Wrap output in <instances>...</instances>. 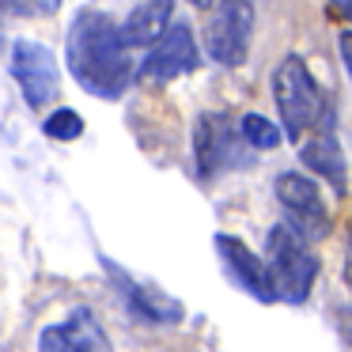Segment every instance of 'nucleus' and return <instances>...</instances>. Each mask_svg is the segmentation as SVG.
<instances>
[{"label": "nucleus", "instance_id": "obj_13", "mask_svg": "<svg viewBox=\"0 0 352 352\" xmlns=\"http://www.w3.org/2000/svg\"><path fill=\"white\" fill-rule=\"evenodd\" d=\"M170 12H175V0H144L140 8L129 12L118 34H122V46L125 50H137V46H152L163 31L170 27Z\"/></svg>", "mask_w": 352, "mask_h": 352}, {"label": "nucleus", "instance_id": "obj_7", "mask_svg": "<svg viewBox=\"0 0 352 352\" xmlns=\"http://www.w3.org/2000/svg\"><path fill=\"white\" fill-rule=\"evenodd\" d=\"M197 42H193V31L186 23H170L160 38L152 42V54L140 65V80L144 84H170L175 76H186V72L197 69Z\"/></svg>", "mask_w": 352, "mask_h": 352}, {"label": "nucleus", "instance_id": "obj_10", "mask_svg": "<svg viewBox=\"0 0 352 352\" xmlns=\"http://www.w3.org/2000/svg\"><path fill=\"white\" fill-rule=\"evenodd\" d=\"M107 265H110V276L118 280V288H122L129 311H137L144 322H155V326H175V322H182L186 311H182V303H178V299H170L163 288H155V284H148V280L125 276L114 261H107Z\"/></svg>", "mask_w": 352, "mask_h": 352}, {"label": "nucleus", "instance_id": "obj_3", "mask_svg": "<svg viewBox=\"0 0 352 352\" xmlns=\"http://www.w3.org/2000/svg\"><path fill=\"white\" fill-rule=\"evenodd\" d=\"M273 99L280 110V122L288 140H307V133L318 125L326 99H322L318 84H314L311 69L299 57H284L273 72Z\"/></svg>", "mask_w": 352, "mask_h": 352}, {"label": "nucleus", "instance_id": "obj_18", "mask_svg": "<svg viewBox=\"0 0 352 352\" xmlns=\"http://www.w3.org/2000/svg\"><path fill=\"white\" fill-rule=\"evenodd\" d=\"M344 284L352 292V239H349V254H344Z\"/></svg>", "mask_w": 352, "mask_h": 352}, {"label": "nucleus", "instance_id": "obj_14", "mask_svg": "<svg viewBox=\"0 0 352 352\" xmlns=\"http://www.w3.org/2000/svg\"><path fill=\"white\" fill-rule=\"evenodd\" d=\"M239 129H243V140L250 148H258V152H269V148L280 144V129H276L269 118L261 114H246L243 122H239Z\"/></svg>", "mask_w": 352, "mask_h": 352}, {"label": "nucleus", "instance_id": "obj_11", "mask_svg": "<svg viewBox=\"0 0 352 352\" xmlns=\"http://www.w3.org/2000/svg\"><path fill=\"white\" fill-rule=\"evenodd\" d=\"M193 155H197V175L212 178L228 163H235V133L223 114H201L193 129Z\"/></svg>", "mask_w": 352, "mask_h": 352}, {"label": "nucleus", "instance_id": "obj_19", "mask_svg": "<svg viewBox=\"0 0 352 352\" xmlns=\"http://www.w3.org/2000/svg\"><path fill=\"white\" fill-rule=\"evenodd\" d=\"M193 8H212V0H190Z\"/></svg>", "mask_w": 352, "mask_h": 352}, {"label": "nucleus", "instance_id": "obj_17", "mask_svg": "<svg viewBox=\"0 0 352 352\" xmlns=\"http://www.w3.org/2000/svg\"><path fill=\"white\" fill-rule=\"evenodd\" d=\"M329 4H333V12H337V16L352 19V0H329Z\"/></svg>", "mask_w": 352, "mask_h": 352}, {"label": "nucleus", "instance_id": "obj_4", "mask_svg": "<svg viewBox=\"0 0 352 352\" xmlns=\"http://www.w3.org/2000/svg\"><path fill=\"white\" fill-rule=\"evenodd\" d=\"M250 34H254V8L250 0H220L212 8L205 23V50L216 65H235L246 61L250 50Z\"/></svg>", "mask_w": 352, "mask_h": 352}, {"label": "nucleus", "instance_id": "obj_6", "mask_svg": "<svg viewBox=\"0 0 352 352\" xmlns=\"http://www.w3.org/2000/svg\"><path fill=\"white\" fill-rule=\"evenodd\" d=\"M12 76H16L19 91H23L31 110H46L57 99V61L42 42L19 38L12 46Z\"/></svg>", "mask_w": 352, "mask_h": 352}, {"label": "nucleus", "instance_id": "obj_20", "mask_svg": "<svg viewBox=\"0 0 352 352\" xmlns=\"http://www.w3.org/2000/svg\"><path fill=\"white\" fill-rule=\"evenodd\" d=\"M54 4H57V0H54Z\"/></svg>", "mask_w": 352, "mask_h": 352}, {"label": "nucleus", "instance_id": "obj_12", "mask_svg": "<svg viewBox=\"0 0 352 352\" xmlns=\"http://www.w3.org/2000/svg\"><path fill=\"white\" fill-rule=\"evenodd\" d=\"M299 155H303L307 167H311L314 175L326 178L337 193L349 190V178H344V155H341V144H337V137H333V114H329V107L322 110L318 125L311 129V140L299 148Z\"/></svg>", "mask_w": 352, "mask_h": 352}, {"label": "nucleus", "instance_id": "obj_9", "mask_svg": "<svg viewBox=\"0 0 352 352\" xmlns=\"http://www.w3.org/2000/svg\"><path fill=\"white\" fill-rule=\"evenodd\" d=\"M38 352H114V344L102 333L99 318H95L87 307H80V311H72L65 322L42 329Z\"/></svg>", "mask_w": 352, "mask_h": 352}, {"label": "nucleus", "instance_id": "obj_2", "mask_svg": "<svg viewBox=\"0 0 352 352\" xmlns=\"http://www.w3.org/2000/svg\"><path fill=\"white\" fill-rule=\"evenodd\" d=\"M265 273L273 284V296L284 303H307L314 280H318V254L307 246V239L288 223H276L265 235Z\"/></svg>", "mask_w": 352, "mask_h": 352}, {"label": "nucleus", "instance_id": "obj_16", "mask_svg": "<svg viewBox=\"0 0 352 352\" xmlns=\"http://www.w3.org/2000/svg\"><path fill=\"white\" fill-rule=\"evenodd\" d=\"M337 50H341V61H344V69H349V76H352V31H341Z\"/></svg>", "mask_w": 352, "mask_h": 352}, {"label": "nucleus", "instance_id": "obj_15", "mask_svg": "<svg viewBox=\"0 0 352 352\" xmlns=\"http://www.w3.org/2000/svg\"><path fill=\"white\" fill-rule=\"evenodd\" d=\"M42 129H46V137L50 140H76L80 133H84V118L76 114V110H54V114L42 122Z\"/></svg>", "mask_w": 352, "mask_h": 352}, {"label": "nucleus", "instance_id": "obj_5", "mask_svg": "<svg viewBox=\"0 0 352 352\" xmlns=\"http://www.w3.org/2000/svg\"><path fill=\"white\" fill-rule=\"evenodd\" d=\"M276 201L284 205V216H288V228H296L303 239H326L329 235V212L326 201H322L318 186L307 175H296V170H284L276 178Z\"/></svg>", "mask_w": 352, "mask_h": 352}, {"label": "nucleus", "instance_id": "obj_8", "mask_svg": "<svg viewBox=\"0 0 352 352\" xmlns=\"http://www.w3.org/2000/svg\"><path fill=\"white\" fill-rule=\"evenodd\" d=\"M216 254H220V265L246 296H254L258 303H276L273 296V284H269V273H265V261L235 235H216Z\"/></svg>", "mask_w": 352, "mask_h": 352}, {"label": "nucleus", "instance_id": "obj_1", "mask_svg": "<svg viewBox=\"0 0 352 352\" xmlns=\"http://www.w3.org/2000/svg\"><path fill=\"white\" fill-rule=\"evenodd\" d=\"M69 72L95 99H118L133 80L129 50L122 46L114 19L102 12H80L69 27Z\"/></svg>", "mask_w": 352, "mask_h": 352}]
</instances>
